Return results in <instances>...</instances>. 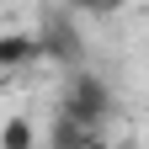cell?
Returning a JSON list of instances; mask_svg holds the SVG:
<instances>
[{
	"mask_svg": "<svg viewBox=\"0 0 149 149\" xmlns=\"http://www.w3.org/2000/svg\"><path fill=\"white\" fill-rule=\"evenodd\" d=\"M85 149H112V144H107V139H101V133H96V139H91V144H85Z\"/></svg>",
	"mask_w": 149,
	"mask_h": 149,
	"instance_id": "6",
	"label": "cell"
},
{
	"mask_svg": "<svg viewBox=\"0 0 149 149\" xmlns=\"http://www.w3.org/2000/svg\"><path fill=\"white\" fill-rule=\"evenodd\" d=\"M64 117L69 123H80V128H91V133H101L107 128V117H112V85L101 80V74H91V69H80L69 80V91H64Z\"/></svg>",
	"mask_w": 149,
	"mask_h": 149,
	"instance_id": "1",
	"label": "cell"
},
{
	"mask_svg": "<svg viewBox=\"0 0 149 149\" xmlns=\"http://www.w3.org/2000/svg\"><path fill=\"white\" fill-rule=\"evenodd\" d=\"M91 139H96V133H91V128H80V123H69L64 112H59V117H53V128H48V149H85Z\"/></svg>",
	"mask_w": 149,
	"mask_h": 149,
	"instance_id": "4",
	"label": "cell"
},
{
	"mask_svg": "<svg viewBox=\"0 0 149 149\" xmlns=\"http://www.w3.org/2000/svg\"><path fill=\"white\" fill-rule=\"evenodd\" d=\"M37 53H43V59H53V64L80 69V59H85V37H80V27H74V16L48 11L43 22H37Z\"/></svg>",
	"mask_w": 149,
	"mask_h": 149,
	"instance_id": "2",
	"label": "cell"
},
{
	"mask_svg": "<svg viewBox=\"0 0 149 149\" xmlns=\"http://www.w3.org/2000/svg\"><path fill=\"white\" fill-rule=\"evenodd\" d=\"M144 149H149V144H144Z\"/></svg>",
	"mask_w": 149,
	"mask_h": 149,
	"instance_id": "7",
	"label": "cell"
},
{
	"mask_svg": "<svg viewBox=\"0 0 149 149\" xmlns=\"http://www.w3.org/2000/svg\"><path fill=\"white\" fill-rule=\"evenodd\" d=\"M27 59H37V32H0V69H22Z\"/></svg>",
	"mask_w": 149,
	"mask_h": 149,
	"instance_id": "3",
	"label": "cell"
},
{
	"mask_svg": "<svg viewBox=\"0 0 149 149\" xmlns=\"http://www.w3.org/2000/svg\"><path fill=\"white\" fill-rule=\"evenodd\" d=\"M0 149H37V123H32V117H6Z\"/></svg>",
	"mask_w": 149,
	"mask_h": 149,
	"instance_id": "5",
	"label": "cell"
}]
</instances>
